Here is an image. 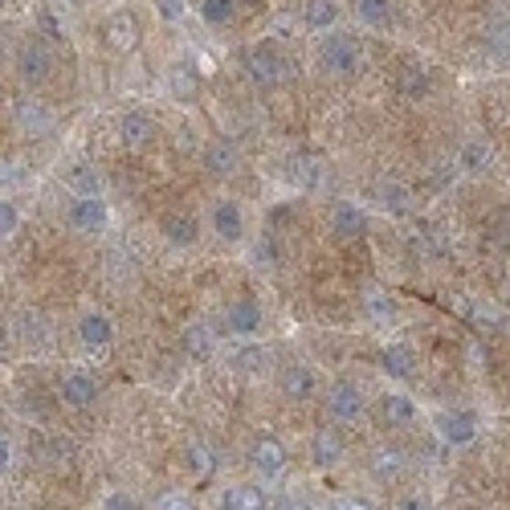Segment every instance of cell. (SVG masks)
I'll use <instances>...</instances> for the list:
<instances>
[{"instance_id":"5bb4252c","label":"cell","mask_w":510,"mask_h":510,"mask_svg":"<svg viewBox=\"0 0 510 510\" xmlns=\"http://www.w3.org/2000/svg\"><path fill=\"white\" fill-rule=\"evenodd\" d=\"M78 339L86 343V347H107V343L114 339V327H111V319L102 311H90V314H82V323H78Z\"/></svg>"},{"instance_id":"cb8c5ba5","label":"cell","mask_w":510,"mask_h":510,"mask_svg":"<svg viewBox=\"0 0 510 510\" xmlns=\"http://www.w3.org/2000/svg\"><path fill=\"white\" fill-rule=\"evenodd\" d=\"M164 237H168L172 245H192L197 241V221H192V217H168V221H164Z\"/></svg>"},{"instance_id":"f1b7e54d","label":"cell","mask_w":510,"mask_h":510,"mask_svg":"<svg viewBox=\"0 0 510 510\" xmlns=\"http://www.w3.org/2000/svg\"><path fill=\"white\" fill-rule=\"evenodd\" d=\"M197 86H200V78L192 74L188 66H175L172 69V94H175V99H184V102L197 99Z\"/></svg>"},{"instance_id":"5b68a950","label":"cell","mask_w":510,"mask_h":510,"mask_svg":"<svg viewBox=\"0 0 510 510\" xmlns=\"http://www.w3.org/2000/svg\"><path fill=\"white\" fill-rule=\"evenodd\" d=\"M13 122H16V131H25V135H49V131H54V111H49L41 99H21L16 111H13Z\"/></svg>"},{"instance_id":"74e56055","label":"cell","mask_w":510,"mask_h":510,"mask_svg":"<svg viewBox=\"0 0 510 510\" xmlns=\"http://www.w3.org/2000/svg\"><path fill=\"white\" fill-rule=\"evenodd\" d=\"M331 510H376L367 498H356V494H343V498H335L331 503Z\"/></svg>"},{"instance_id":"d590c367","label":"cell","mask_w":510,"mask_h":510,"mask_svg":"<svg viewBox=\"0 0 510 510\" xmlns=\"http://www.w3.org/2000/svg\"><path fill=\"white\" fill-rule=\"evenodd\" d=\"M155 13H160V21H180L184 0H155Z\"/></svg>"},{"instance_id":"b9f144b4","label":"cell","mask_w":510,"mask_h":510,"mask_svg":"<svg viewBox=\"0 0 510 510\" xmlns=\"http://www.w3.org/2000/svg\"><path fill=\"white\" fill-rule=\"evenodd\" d=\"M253 258H258V266H274V245H270V241H258Z\"/></svg>"},{"instance_id":"1f68e13d","label":"cell","mask_w":510,"mask_h":510,"mask_svg":"<svg viewBox=\"0 0 510 510\" xmlns=\"http://www.w3.org/2000/svg\"><path fill=\"white\" fill-rule=\"evenodd\" d=\"M367 311H372V319H380V323H392V314H397V306L384 298V290H372L367 294Z\"/></svg>"},{"instance_id":"ba28073f","label":"cell","mask_w":510,"mask_h":510,"mask_svg":"<svg viewBox=\"0 0 510 510\" xmlns=\"http://www.w3.org/2000/svg\"><path fill=\"white\" fill-rule=\"evenodd\" d=\"M139 41H143V29H139V21L131 13H114L107 21V46L111 49L131 54V49H139Z\"/></svg>"},{"instance_id":"60d3db41","label":"cell","mask_w":510,"mask_h":510,"mask_svg":"<svg viewBox=\"0 0 510 510\" xmlns=\"http://www.w3.org/2000/svg\"><path fill=\"white\" fill-rule=\"evenodd\" d=\"M160 510H197L184 494H164L160 498Z\"/></svg>"},{"instance_id":"9a60e30c","label":"cell","mask_w":510,"mask_h":510,"mask_svg":"<svg viewBox=\"0 0 510 510\" xmlns=\"http://www.w3.org/2000/svg\"><path fill=\"white\" fill-rule=\"evenodd\" d=\"M367 225V213L359 205H351V200H339L335 208H331V228H335L339 237H359Z\"/></svg>"},{"instance_id":"2e32d148","label":"cell","mask_w":510,"mask_h":510,"mask_svg":"<svg viewBox=\"0 0 510 510\" xmlns=\"http://www.w3.org/2000/svg\"><path fill=\"white\" fill-rule=\"evenodd\" d=\"M152 131H155V122H152V114H143V111H127L119 119V135L127 147H143L147 139H152Z\"/></svg>"},{"instance_id":"d4e9b609","label":"cell","mask_w":510,"mask_h":510,"mask_svg":"<svg viewBox=\"0 0 510 510\" xmlns=\"http://www.w3.org/2000/svg\"><path fill=\"white\" fill-rule=\"evenodd\" d=\"M356 16L364 25H384L392 16V0H356Z\"/></svg>"},{"instance_id":"6da1fadb","label":"cell","mask_w":510,"mask_h":510,"mask_svg":"<svg viewBox=\"0 0 510 510\" xmlns=\"http://www.w3.org/2000/svg\"><path fill=\"white\" fill-rule=\"evenodd\" d=\"M319 66L327 69V74H356L359 69V46L351 37H343V33H327L319 46Z\"/></svg>"},{"instance_id":"7c38bea8","label":"cell","mask_w":510,"mask_h":510,"mask_svg":"<svg viewBox=\"0 0 510 510\" xmlns=\"http://www.w3.org/2000/svg\"><path fill=\"white\" fill-rule=\"evenodd\" d=\"M94 397H99V384H94V376L69 372L66 380H61V400H66L69 409H90Z\"/></svg>"},{"instance_id":"e575fe53","label":"cell","mask_w":510,"mask_h":510,"mask_svg":"<svg viewBox=\"0 0 510 510\" xmlns=\"http://www.w3.org/2000/svg\"><path fill=\"white\" fill-rule=\"evenodd\" d=\"M25 180V168L16 160H0V192L5 188H16V184Z\"/></svg>"},{"instance_id":"ffe728a7","label":"cell","mask_w":510,"mask_h":510,"mask_svg":"<svg viewBox=\"0 0 510 510\" xmlns=\"http://www.w3.org/2000/svg\"><path fill=\"white\" fill-rule=\"evenodd\" d=\"M258 506H270V498L253 486H228L221 494V510H258Z\"/></svg>"},{"instance_id":"277c9868","label":"cell","mask_w":510,"mask_h":510,"mask_svg":"<svg viewBox=\"0 0 510 510\" xmlns=\"http://www.w3.org/2000/svg\"><path fill=\"white\" fill-rule=\"evenodd\" d=\"M245 66H250V74L258 78V82L274 86L282 82V78H290V61L274 54V46H253L250 54H245Z\"/></svg>"},{"instance_id":"8d00e7d4","label":"cell","mask_w":510,"mask_h":510,"mask_svg":"<svg viewBox=\"0 0 510 510\" xmlns=\"http://www.w3.org/2000/svg\"><path fill=\"white\" fill-rule=\"evenodd\" d=\"M388 470H400V450H380L376 453V473H388Z\"/></svg>"},{"instance_id":"603a6c76","label":"cell","mask_w":510,"mask_h":510,"mask_svg":"<svg viewBox=\"0 0 510 510\" xmlns=\"http://www.w3.org/2000/svg\"><path fill=\"white\" fill-rule=\"evenodd\" d=\"M384 417H388L392 425H412V420H417V404L404 397V392H388V397H384Z\"/></svg>"},{"instance_id":"30bf717a","label":"cell","mask_w":510,"mask_h":510,"mask_svg":"<svg viewBox=\"0 0 510 510\" xmlns=\"http://www.w3.org/2000/svg\"><path fill=\"white\" fill-rule=\"evenodd\" d=\"M225 327L233 335H253L261 327V306L253 298H237V303L225 306Z\"/></svg>"},{"instance_id":"4dcf8cb0","label":"cell","mask_w":510,"mask_h":510,"mask_svg":"<svg viewBox=\"0 0 510 510\" xmlns=\"http://www.w3.org/2000/svg\"><path fill=\"white\" fill-rule=\"evenodd\" d=\"M16 228H21V213H16V205L8 197H0V241L13 237Z\"/></svg>"},{"instance_id":"8fae6325","label":"cell","mask_w":510,"mask_h":510,"mask_svg":"<svg viewBox=\"0 0 510 510\" xmlns=\"http://www.w3.org/2000/svg\"><path fill=\"white\" fill-rule=\"evenodd\" d=\"M250 462H253V470H258L261 478H278V473L286 470V450H282V441H274V437H261V441L253 445Z\"/></svg>"},{"instance_id":"d6986e66","label":"cell","mask_w":510,"mask_h":510,"mask_svg":"<svg viewBox=\"0 0 510 510\" xmlns=\"http://www.w3.org/2000/svg\"><path fill=\"white\" fill-rule=\"evenodd\" d=\"M339 457H343L339 433H331V429H319V433L311 437V462L314 465H335Z\"/></svg>"},{"instance_id":"ac0fdd59","label":"cell","mask_w":510,"mask_h":510,"mask_svg":"<svg viewBox=\"0 0 510 510\" xmlns=\"http://www.w3.org/2000/svg\"><path fill=\"white\" fill-rule=\"evenodd\" d=\"M303 21H306V29H314V33H327L331 25L339 21V5H335V0H306V8H303Z\"/></svg>"},{"instance_id":"52a82bcc","label":"cell","mask_w":510,"mask_h":510,"mask_svg":"<svg viewBox=\"0 0 510 510\" xmlns=\"http://www.w3.org/2000/svg\"><path fill=\"white\" fill-rule=\"evenodd\" d=\"M437 433L445 437L450 445H470L473 433H478V417L470 409H450L437 417Z\"/></svg>"},{"instance_id":"f35d334b","label":"cell","mask_w":510,"mask_h":510,"mask_svg":"<svg viewBox=\"0 0 510 510\" xmlns=\"http://www.w3.org/2000/svg\"><path fill=\"white\" fill-rule=\"evenodd\" d=\"M188 465H192L197 473H208V470H213V462H208V453L200 450V445H192V450H188Z\"/></svg>"},{"instance_id":"7a4b0ae2","label":"cell","mask_w":510,"mask_h":510,"mask_svg":"<svg viewBox=\"0 0 510 510\" xmlns=\"http://www.w3.org/2000/svg\"><path fill=\"white\" fill-rule=\"evenodd\" d=\"M66 221H69V228H78V233L99 237L102 228H107L111 213H107V205H102V197H74L66 208Z\"/></svg>"},{"instance_id":"e0dca14e","label":"cell","mask_w":510,"mask_h":510,"mask_svg":"<svg viewBox=\"0 0 510 510\" xmlns=\"http://www.w3.org/2000/svg\"><path fill=\"white\" fill-rule=\"evenodd\" d=\"M205 164L213 175H233L237 172V147L228 143V139H213V143L205 147Z\"/></svg>"},{"instance_id":"f6af8a7d","label":"cell","mask_w":510,"mask_h":510,"mask_svg":"<svg viewBox=\"0 0 510 510\" xmlns=\"http://www.w3.org/2000/svg\"><path fill=\"white\" fill-rule=\"evenodd\" d=\"M397 510H433V506H429L425 498H404V503H400Z\"/></svg>"},{"instance_id":"d6a6232c","label":"cell","mask_w":510,"mask_h":510,"mask_svg":"<svg viewBox=\"0 0 510 510\" xmlns=\"http://www.w3.org/2000/svg\"><path fill=\"white\" fill-rule=\"evenodd\" d=\"M99 510H139V503L127 490H107V494L99 498Z\"/></svg>"},{"instance_id":"9c48e42d","label":"cell","mask_w":510,"mask_h":510,"mask_svg":"<svg viewBox=\"0 0 510 510\" xmlns=\"http://www.w3.org/2000/svg\"><path fill=\"white\" fill-rule=\"evenodd\" d=\"M327 409L335 420H359V412H364V392H359L356 384L339 380L335 388L327 392Z\"/></svg>"},{"instance_id":"8992f818","label":"cell","mask_w":510,"mask_h":510,"mask_svg":"<svg viewBox=\"0 0 510 510\" xmlns=\"http://www.w3.org/2000/svg\"><path fill=\"white\" fill-rule=\"evenodd\" d=\"M208 228H213L221 241H241V237H245V213H241V205H233V200H217L213 213H208Z\"/></svg>"},{"instance_id":"7dc6e473","label":"cell","mask_w":510,"mask_h":510,"mask_svg":"<svg viewBox=\"0 0 510 510\" xmlns=\"http://www.w3.org/2000/svg\"><path fill=\"white\" fill-rule=\"evenodd\" d=\"M258 510H270V506H258Z\"/></svg>"},{"instance_id":"484cf974","label":"cell","mask_w":510,"mask_h":510,"mask_svg":"<svg viewBox=\"0 0 510 510\" xmlns=\"http://www.w3.org/2000/svg\"><path fill=\"white\" fill-rule=\"evenodd\" d=\"M457 164H462L465 172H482L490 164V147L478 143V139H470V143L462 147V155H457Z\"/></svg>"},{"instance_id":"7bdbcfd3","label":"cell","mask_w":510,"mask_h":510,"mask_svg":"<svg viewBox=\"0 0 510 510\" xmlns=\"http://www.w3.org/2000/svg\"><path fill=\"white\" fill-rule=\"evenodd\" d=\"M404 90H409V94L429 90V78H425V74H409V78H404Z\"/></svg>"},{"instance_id":"4fadbf2b","label":"cell","mask_w":510,"mask_h":510,"mask_svg":"<svg viewBox=\"0 0 510 510\" xmlns=\"http://www.w3.org/2000/svg\"><path fill=\"white\" fill-rule=\"evenodd\" d=\"M66 188H69V197H102V175L94 164L78 160L74 168L66 172Z\"/></svg>"},{"instance_id":"83f0119b","label":"cell","mask_w":510,"mask_h":510,"mask_svg":"<svg viewBox=\"0 0 510 510\" xmlns=\"http://www.w3.org/2000/svg\"><path fill=\"white\" fill-rule=\"evenodd\" d=\"M184 347H188V356L205 359L208 351H213V331H208L205 323H197V327H188V335H184Z\"/></svg>"},{"instance_id":"836d02e7","label":"cell","mask_w":510,"mask_h":510,"mask_svg":"<svg viewBox=\"0 0 510 510\" xmlns=\"http://www.w3.org/2000/svg\"><path fill=\"white\" fill-rule=\"evenodd\" d=\"M16 331H21L25 343H41V339H46V323H41V314H21V327H16Z\"/></svg>"},{"instance_id":"ab89813d","label":"cell","mask_w":510,"mask_h":510,"mask_svg":"<svg viewBox=\"0 0 510 510\" xmlns=\"http://www.w3.org/2000/svg\"><path fill=\"white\" fill-rule=\"evenodd\" d=\"M270 510H311V506H306L298 494H282V498H274V503H270Z\"/></svg>"},{"instance_id":"7402d4cb","label":"cell","mask_w":510,"mask_h":510,"mask_svg":"<svg viewBox=\"0 0 510 510\" xmlns=\"http://www.w3.org/2000/svg\"><path fill=\"white\" fill-rule=\"evenodd\" d=\"M282 388L290 392V397H298V400L311 397V392H314V372L306 364H290L282 372Z\"/></svg>"},{"instance_id":"f546056e","label":"cell","mask_w":510,"mask_h":510,"mask_svg":"<svg viewBox=\"0 0 510 510\" xmlns=\"http://www.w3.org/2000/svg\"><path fill=\"white\" fill-rule=\"evenodd\" d=\"M376 192H380V205L388 208V213H404V208H409V192H404V184H388V180H384Z\"/></svg>"},{"instance_id":"4316f807","label":"cell","mask_w":510,"mask_h":510,"mask_svg":"<svg viewBox=\"0 0 510 510\" xmlns=\"http://www.w3.org/2000/svg\"><path fill=\"white\" fill-rule=\"evenodd\" d=\"M237 13V0H200V16L208 25H228Z\"/></svg>"},{"instance_id":"3957f363","label":"cell","mask_w":510,"mask_h":510,"mask_svg":"<svg viewBox=\"0 0 510 510\" xmlns=\"http://www.w3.org/2000/svg\"><path fill=\"white\" fill-rule=\"evenodd\" d=\"M49 69H54V54H49V46H41V41H25V46L16 49V74H21L29 86L46 82Z\"/></svg>"},{"instance_id":"ee69618b","label":"cell","mask_w":510,"mask_h":510,"mask_svg":"<svg viewBox=\"0 0 510 510\" xmlns=\"http://www.w3.org/2000/svg\"><path fill=\"white\" fill-rule=\"evenodd\" d=\"M8 465H13V441H8V437H0V473H5Z\"/></svg>"},{"instance_id":"bcb514c9","label":"cell","mask_w":510,"mask_h":510,"mask_svg":"<svg viewBox=\"0 0 510 510\" xmlns=\"http://www.w3.org/2000/svg\"><path fill=\"white\" fill-rule=\"evenodd\" d=\"M5 5H13V0H0V8H5Z\"/></svg>"},{"instance_id":"44dd1931","label":"cell","mask_w":510,"mask_h":510,"mask_svg":"<svg viewBox=\"0 0 510 510\" xmlns=\"http://www.w3.org/2000/svg\"><path fill=\"white\" fill-rule=\"evenodd\" d=\"M384 372L392 376V380H409L412 372H417V359H412V347H404V343H397V347L384 351Z\"/></svg>"}]
</instances>
